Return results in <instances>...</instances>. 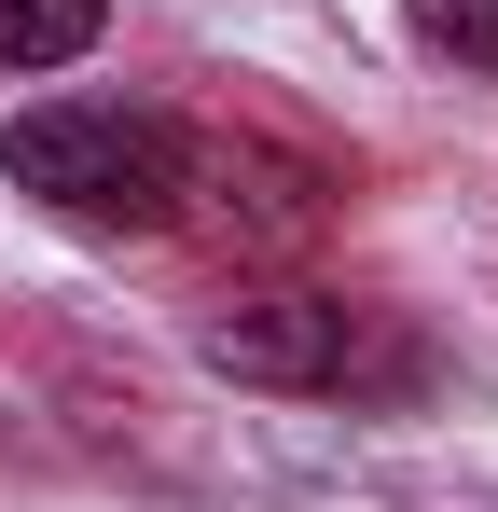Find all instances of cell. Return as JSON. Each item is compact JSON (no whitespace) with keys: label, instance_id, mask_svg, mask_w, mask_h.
I'll return each instance as SVG.
<instances>
[{"label":"cell","instance_id":"1","mask_svg":"<svg viewBox=\"0 0 498 512\" xmlns=\"http://www.w3.org/2000/svg\"><path fill=\"white\" fill-rule=\"evenodd\" d=\"M0 180L83 236H166L194 208V125L139 97H42V111H14Z\"/></svg>","mask_w":498,"mask_h":512},{"label":"cell","instance_id":"2","mask_svg":"<svg viewBox=\"0 0 498 512\" xmlns=\"http://www.w3.org/2000/svg\"><path fill=\"white\" fill-rule=\"evenodd\" d=\"M194 360L236 388H291V402H346V388H402L415 346H388L346 291H236L194 319Z\"/></svg>","mask_w":498,"mask_h":512},{"label":"cell","instance_id":"3","mask_svg":"<svg viewBox=\"0 0 498 512\" xmlns=\"http://www.w3.org/2000/svg\"><path fill=\"white\" fill-rule=\"evenodd\" d=\"M97 28H111V0H0V70H70L97 56Z\"/></svg>","mask_w":498,"mask_h":512},{"label":"cell","instance_id":"4","mask_svg":"<svg viewBox=\"0 0 498 512\" xmlns=\"http://www.w3.org/2000/svg\"><path fill=\"white\" fill-rule=\"evenodd\" d=\"M415 42L429 56H457V70H498V0H402Z\"/></svg>","mask_w":498,"mask_h":512}]
</instances>
